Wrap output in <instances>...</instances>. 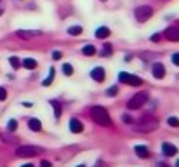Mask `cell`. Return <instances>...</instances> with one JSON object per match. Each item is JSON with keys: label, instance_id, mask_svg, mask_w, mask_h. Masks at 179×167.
Masks as SVG:
<instances>
[{"label": "cell", "instance_id": "6da1fadb", "mask_svg": "<svg viewBox=\"0 0 179 167\" xmlns=\"http://www.w3.org/2000/svg\"><path fill=\"white\" fill-rule=\"evenodd\" d=\"M91 117H92L94 122H97L99 125H103V127L111 125V119H110L106 108H103V106H92L91 108Z\"/></svg>", "mask_w": 179, "mask_h": 167}, {"label": "cell", "instance_id": "7a4b0ae2", "mask_svg": "<svg viewBox=\"0 0 179 167\" xmlns=\"http://www.w3.org/2000/svg\"><path fill=\"white\" fill-rule=\"evenodd\" d=\"M132 127L137 132H151L158 127V120L153 117H144L139 122H132Z\"/></svg>", "mask_w": 179, "mask_h": 167}, {"label": "cell", "instance_id": "3957f363", "mask_svg": "<svg viewBox=\"0 0 179 167\" xmlns=\"http://www.w3.org/2000/svg\"><path fill=\"white\" fill-rule=\"evenodd\" d=\"M146 101H148V93H139V94H136L132 99H129L127 108H129V110H139Z\"/></svg>", "mask_w": 179, "mask_h": 167}, {"label": "cell", "instance_id": "277c9868", "mask_svg": "<svg viewBox=\"0 0 179 167\" xmlns=\"http://www.w3.org/2000/svg\"><path fill=\"white\" fill-rule=\"evenodd\" d=\"M134 14H136V19H137V21L144 23L153 16V9L148 7V5H141V7H137V9L134 11Z\"/></svg>", "mask_w": 179, "mask_h": 167}, {"label": "cell", "instance_id": "5b68a950", "mask_svg": "<svg viewBox=\"0 0 179 167\" xmlns=\"http://www.w3.org/2000/svg\"><path fill=\"white\" fill-rule=\"evenodd\" d=\"M40 151H42V148H38V146H19L18 150H16V155L18 157H33V155H38Z\"/></svg>", "mask_w": 179, "mask_h": 167}, {"label": "cell", "instance_id": "8992f818", "mask_svg": "<svg viewBox=\"0 0 179 167\" xmlns=\"http://www.w3.org/2000/svg\"><path fill=\"white\" fill-rule=\"evenodd\" d=\"M118 80L122 84H127V85H141L143 84V80L139 79V77H136V75H129V73H125V71H122V73L118 75Z\"/></svg>", "mask_w": 179, "mask_h": 167}, {"label": "cell", "instance_id": "52a82bcc", "mask_svg": "<svg viewBox=\"0 0 179 167\" xmlns=\"http://www.w3.org/2000/svg\"><path fill=\"white\" fill-rule=\"evenodd\" d=\"M16 35L19 37V38H25V40H31V38H37V37L40 35L38 30H19Z\"/></svg>", "mask_w": 179, "mask_h": 167}, {"label": "cell", "instance_id": "ba28073f", "mask_svg": "<svg viewBox=\"0 0 179 167\" xmlns=\"http://www.w3.org/2000/svg\"><path fill=\"white\" fill-rule=\"evenodd\" d=\"M163 37H165L167 40H170V42H177V40H179V28L177 26L167 28L165 33H163Z\"/></svg>", "mask_w": 179, "mask_h": 167}, {"label": "cell", "instance_id": "9c48e42d", "mask_svg": "<svg viewBox=\"0 0 179 167\" xmlns=\"http://www.w3.org/2000/svg\"><path fill=\"white\" fill-rule=\"evenodd\" d=\"M153 77L155 79H163L165 77V66L162 63H155L153 65Z\"/></svg>", "mask_w": 179, "mask_h": 167}, {"label": "cell", "instance_id": "30bf717a", "mask_svg": "<svg viewBox=\"0 0 179 167\" xmlns=\"http://www.w3.org/2000/svg\"><path fill=\"white\" fill-rule=\"evenodd\" d=\"M70 131L73 132V134H78V132L83 131V124L80 122L78 119H71L70 120Z\"/></svg>", "mask_w": 179, "mask_h": 167}, {"label": "cell", "instance_id": "8fae6325", "mask_svg": "<svg viewBox=\"0 0 179 167\" xmlns=\"http://www.w3.org/2000/svg\"><path fill=\"white\" fill-rule=\"evenodd\" d=\"M91 77L96 80V82H103V80H105V70H103L101 66H97V68H94V70L91 71Z\"/></svg>", "mask_w": 179, "mask_h": 167}, {"label": "cell", "instance_id": "7c38bea8", "mask_svg": "<svg viewBox=\"0 0 179 167\" xmlns=\"http://www.w3.org/2000/svg\"><path fill=\"white\" fill-rule=\"evenodd\" d=\"M134 151L137 153V157H139V158H148V157H150V150H148V146L137 145V146L134 148Z\"/></svg>", "mask_w": 179, "mask_h": 167}, {"label": "cell", "instance_id": "4fadbf2b", "mask_svg": "<svg viewBox=\"0 0 179 167\" xmlns=\"http://www.w3.org/2000/svg\"><path fill=\"white\" fill-rule=\"evenodd\" d=\"M162 150H163V153H165L167 157H172V155L177 153V148H176L174 145H170V143H163V145H162Z\"/></svg>", "mask_w": 179, "mask_h": 167}, {"label": "cell", "instance_id": "5bb4252c", "mask_svg": "<svg viewBox=\"0 0 179 167\" xmlns=\"http://www.w3.org/2000/svg\"><path fill=\"white\" fill-rule=\"evenodd\" d=\"M28 127H30V131H33V132H38V131H42V124H40V120H37V119H31L30 122H28Z\"/></svg>", "mask_w": 179, "mask_h": 167}, {"label": "cell", "instance_id": "9a60e30c", "mask_svg": "<svg viewBox=\"0 0 179 167\" xmlns=\"http://www.w3.org/2000/svg\"><path fill=\"white\" fill-rule=\"evenodd\" d=\"M51 106L54 108V115H56V119H59L61 117V113H63V106H61V103L59 101H51Z\"/></svg>", "mask_w": 179, "mask_h": 167}, {"label": "cell", "instance_id": "2e32d148", "mask_svg": "<svg viewBox=\"0 0 179 167\" xmlns=\"http://www.w3.org/2000/svg\"><path fill=\"white\" fill-rule=\"evenodd\" d=\"M26 70H35L37 68V61L35 59H31V57H26V59H23V63H21Z\"/></svg>", "mask_w": 179, "mask_h": 167}, {"label": "cell", "instance_id": "e0dca14e", "mask_svg": "<svg viewBox=\"0 0 179 167\" xmlns=\"http://www.w3.org/2000/svg\"><path fill=\"white\" fill-rule=\"evenodd\" d=\"M96 37L97 38H106V37H110V30L106 26H101L96 30Z\"/></svg>", "mask_w": 179, "mask_h": 167}, {"label": "cell", "instance_id": "ac0fdd59", "mask_svg": "<svg viewBox=\"0 0 179 167\" xmlns=\"http://www.w3.org/2000/svg\"><path fill=\"white\" fill-rule=\"evenodd\" d=\"M52 80H54V68H51V71H49V77L44 80V82H42V85H44V87H49V85L52 84Z\"/></svg>", "mask_w": 179, "mask_h": 167}, {"label": "cell", "instance_id": "d6986e66", "mask_svg": "<svg viewBox=\"0 0 179 167\" xmlns=\"http://www.w3.org/2000/svg\"><path fill=\"white\" fill-rule=\"evenodd\" d=\"M83 54H85V56H94V54H96V47H94V45H85V47H83Z\"/></svg>", "mask_w": 179, "mask_h": 167}, {"label": "cell", "instance_id": "ffe728a7", "mask_svg": "<svg viewBox=\"0 0 179 167\" xmlns=\"http://www.w3.org/2000/svg\"><path fill=\"white\" fill-rule=\"evenodd\" d=\"M82 26H70L68 28V33H70V35H80V33H82Z\"/></svg>", "mask_w": 179, "mask_h": 167}, {"label": "cell", "instance_id": "44dd1931", "mask_svg": "<svg viewBox=\"0 0 179 167\" xmlns=\"http://www.w3.org/2000/svg\"><path fill=\"white\" fill-rule=\"evenodd\" d=\"M9 63H11V66H12L14 70H18L19 66H21V61H19V59H18L16 56H12V57H11V59H9Z\"/></svg>", "mask_w": 179, "mask_h": 167}, {"label": "cell", "instance_id": "7402d4cb", "mask_svg": "<svg viewBox=\"0 0 179 167\" xmlns=\"http://www.w3.org/2000/svg\"><path fill=\"white\" fill-rule=\"evenodd\" d=\"M167 124H169L170 127H179V119H176V117H169Z\"/></svg>", "mask_w": 179, "mask_h": 167}, {"label": "cell", "instance_id": "603a6c76", "mask_svg": "<svg viewBox=\"0 0 179 167\" xmlns=\"http://www.w3.org/2000/svg\"><path fill=\"white\" fill-rule=\"evenodd\" d=\"M63 73L70 77V75L73 73V66H71V65H63Z\"/></svg>", "mask_w": 179, "mask_h": 167}, {"label": "cell", "instance_id": "cb8c5ba5", "mask_svg": "<svg viewBox=\"0 0 179 167\" xmlns=\"http://www.w3.org/2000/svg\"><path fill=\"white\" fill-rule=\"evenodd\" d=\"M7 129H9V131L11 132H12V131H16V129H18V122H16V120H9V124H7Z\"/></svg>", "mask_w": 179, "mask_h": 167}, {"label": "cell", "instance_id": "d4e9b609", "mask_svg": "<svg viewBox=\"0 0 179 167\" xmlns=\"http://www.w3.org/2000/svg\"><path fill=\"white\" fill-rule=\"evenodd\" d=\"M117 93H118V87H117V85H113V87H110L108 91H106V96H115Z\"/></svg>", "mask_w": 179, "mask_h": 167}, {"label": "cell", "instance_id": "484cf974", "mask_svg": "<svg viewBox=\"0 0 179 167\" xmlns=\"http://www.w3.org/2000/svg\"><path fill=\"white\" fill-rule=\"evenodd\" d=\"M5 97H7V91L4 87H0V101H4Z\"/></svg>", "mask_w": 179, "mask_h": 167}, {"label": "cell", "instance_id": "4316f807", "mask_svg": "<svg viewBox=\"0 0 179 167\" xmlns=\"http://www.w3.org/2000/svg\"><path fill=\"white\" fill-rule=\"evenodd\" d=\"M111 54V47L110 45H105V49H103V56H110Z\"/></svg>", "mask_w": 179, "mask_h": 167}, {"label": "cell", "instance_id": "83f0119b", "mask_svg": "<svg viewBox=\"0 0 179 167\" xmlns=\"http://www.w3.org/2000/svg\"><path fill=\"white\" fill-rule=\"evenodd\" d=\"M172 63H174L176 66H179V52L177 54H172Z\"/></svg>", "mask_w": 179, "mask_h": 167}, {"label": "cell", "instance_id": "f1b7e54d", "mask_svg": "<svg viewBox=\"0 0 179 167\" xmlns=\"http://www.w3.org/2000/svg\"><path fill=\"white\" fill-rule=\"evenodd\" d=\"M61 56H63V54L59 52V51H54V52H52V57H54V59H61Z\"/></svg>", "mask_w": 179, "mask_h": 167}, {"label": "cell", "instance_id": "f546056e", "mask_svg": "<svg viewBox=\"0 0 179 167\" xmlns=\"http://www.w3.org/2000/svg\"><path fill=\"white\" fill-rule=\"evenodd\" d=\"M160 38H162V35H160V33H155V35L151 37V40H153V42H158Z\"/></svg>", "mask_w": 179, "mask_h": 167}, {"label": "cell", "instance_id": "4dcf8cb0", "mask_svg": "<svg viewBox=\"0 0 179 167\" xmlns=\"http://www.w3.org/2000/svg\"><path fill=\"white\" fill-rule=\"evenodd\" d=\"M40 167H52V165H51V162H47V160H42Z\"/></svg>", "mask_w": 179, "mask_h": 167}, {"label": "cell", "instance_id": "1f68e13d", "mask_svg": "<svg viewBox=\"0 0 179 167\" xmlns=\"http://www.w3.org/2000/svg\"><path fill=\"white\" fill-rule=\"evenodd\" d=\"M123 120H125V122H129V124H132V122H134V120H132L131 117H127V115H125V117H123Z\"/></svg>", "mask_w": 179, "mask_h": 167}, {"label": "cell", "instance_id": "d6a6232c", "mask_svg": "<svg viewBox=\"0 0 179 167\" xmlns=\"http://www.w3.org/2000/svg\"><path fill=\"white\" fill-rule=\"evenodd\" d=\"M157 167H169V165H167V164H162V162H158V164H157Z\"/></svg>", "mask_w": 179, "mask_h": 167}, {"label": "cell", "instance_id": "836d02e7", "mask_svg": "<svg viewBox=\"0 0 179 167\" xmlns=\"http://www.w3.org/2000/svg\"><path fill=\"white\" fill-rule=\"evenodd\" d=\"M21 167H35V165H31V164H25V165H21Z\"/></svg>", "mask_w": 179, "mask_h": 167}, {"label": "cell", "instance_id": "e575fe53", "mask_svg": "<svg viewBox=\"0 0 179 167\" xmlns=\"http://www.w3.org/2000/svg\"><path fill=\"white\" fill-rule=\"evenodd\" d=\"M96 167H103V162H97V165Z\"/></svg>", "mask_w": 179, "mask_h": 167}, {"label": "cell", "instance_id": "d590c367", "mask_svg": "<svg viewBox=\"0 0 179 167\" xmlns=\"http://www.w3.org/2000/svg\"><path fill=\"white\" fill-rule=\"evenodd\" d=\"M176 167H179V160H177V164H176Z\"/></svg>", "mask_w": 179, "mask_h": 167}, {"label": "cell", "instance_id": "8d00e7d4", "mask_svg": "<svg viewBox=\"0 0 179 167\" xmlns=\"http://www.w3.org/2000/svg\"><path fill=\"white\" fill-rule=\"evenodd\" d=\"M77 167H85V165H77Z\"/></svg>", "mask_w": 179, "mask_h": 167}, {"label": "cell", "instance_id": "74e56055", "mask_svg": "<svg viewBox=\"0 0 179 167\" xmlns=\"http://www.w3.org/2000/svg\"><path fill=\"white\" fill-rule=\"evenodd\" d=\"M0 14H2V11H0Z\"/></svg>", "mask_w": 179, "mask_h": 167}, {"label": "cell", "instance_id": "f35d334b", "mask_svg": "<svg viewBox=\"0 0 179 167\" xmlns=\"http://www.w3.org/2000/svg\"><path fill=\"white\" fill-rule=\"evenodd\" d=\"M103 2H106V0H103Z\"/></svg>", "mask_w": 179, "mask_h": 167}]
</instances>
